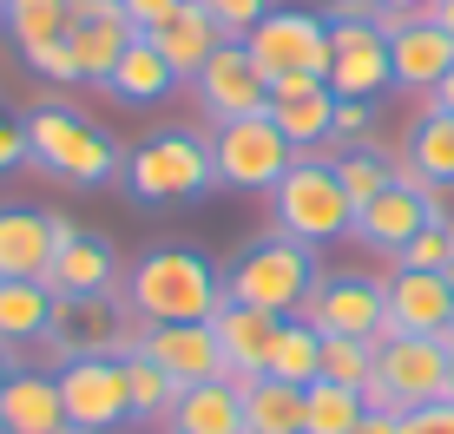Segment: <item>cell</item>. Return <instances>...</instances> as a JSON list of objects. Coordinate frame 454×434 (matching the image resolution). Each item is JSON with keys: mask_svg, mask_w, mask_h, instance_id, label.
I'll return each mask as SVG.
<instances>
[{"mask_svg": "<svg viewBox=\"0 0 454 434\" xmlns=\"http://www.w3.org/2000/svg\"><path fill=\"white\" fill-rule=\"evenodd\" d=\"M132 322H211L224 309V270L198 251H145L125 270Z\"/></svg>", "mask_w": 454, "mask_h": 434, "instance_id": "1", "label": "cell"}, {"mask_svg": "<svg viewBox=\"0 0 454 434\" xmlns=\"http://www.w3.org/2000/svg\"><path fill=\"white\" fill-rule=\"evenodd\" d=\"M27 165H40L46 178L73 184V191H99V184H113L125 172L119 145L92 126L86 112H73V105H34L27 112Z\"/></svg>", "mask_w": 454, "mask_h": 434, "instance_id": "2", "label": "cell"}, {"mask_svg": "<svg viewBox=\"0 0 454 434\" xmlns=\"http://www.w3.org/2000/svg\"><path fill=\"white\" fill-rule=\"evenodd\" d=\"M349 224H356V205H349V191H342L336 165L323 159V151H296V165L270 191V230L290 237V244L323 251L330 237H349Z\"/></svg>", "mask_w": 454, "mask_h": 434, "instance_id": "3", "label": "cell"}, {"mask_svg": "<svg viewBox=\"0 0 454 434\" xmlns=\"http://www.w3.org/2000/svg\"><path fill=\"white\" fill-rule=\"evenodd\" d=\"M428 401H448V343L442 336H395L382 322V336H375V376L363 389V408L409 415V408H428Z\"/></svg>", "mask_w": 454, "mask_h": 434, "instance_id": "4", "label": "cell"}, {"mask_svg": "<svg viewBox=\"0 0 454 434\" xmlns=\"http://www.w3.org/2000/svg\"><path fill=\"white\" fill-rule=\"evenodd\" d=\"M317 251L290 237H257L250 251L224 270V303H250V309H270V316H296L317 290Z\"/></svg>", "mask_w": 454, "mask_h": 434, "instance_id": "5", "label": "cell"}, {"mask_svg": "<svg viewBox=\"0 0 454 434\" xmlns=\"http://www.w3.org/2000/svg\"><path fill=\"white\" fill-rule=\"evenodd\" d=\"M125 184H132V198H145V205H184V198L211 191L217 184V165H211V138L198 132H159L145 138V145L125 151Z\"/></svg>", "mask_w": 454, "mask_h": 434, "instance_id": "6", "label": "cell"}, {"mask_svg": "<svg viewBox=\"0 0 454 434\" xmlns=\"http://www.w3.org/2000/svg\"><path fill=\"white\" fill-rule=\"evenodd\" d=\"M211 165L217 184H231V191H277V178L296 165V145L270 126V105H263V112L224 119L211 132Z\"/></svg>", "mask_w": 454, "mask_h": 434, "instance_id": "7", "label": "cell"}, {"mask_svg": "<svg viewBox=\"0 0 454 434\" xmlns=\"http://www.w3.org/2000/svg\"><path fill=\"white\" fill-rule=\"evenodd\" d=\"M250 59H257L270 80L284 73H309V80L330 86V20L323 13H303V7H270L257 27H250Z\"/></svg>", "mask_w": 454, "mask_h": 434, "instance_id": "8", "label": "cell"}, {"mask_svg": "<svg viewBox=\"0 0 454 434\" xmlns=\"http://www.w3.org/2000/svg\"><path fill=\"white\" fill-rule=\"evenodd\" d=\"M53 382H59L73 434H113L119 422H132V395H125L119 355H73V362L53 368Z\"/></svg>", "mask_w": 454, "mask_h": 434, "instance_id": "9", "label": "cell"}, {"mask_svg": "<svg viewBox=\"0 0 454 434\" xmlns=\"http://www.w3.org/2000/svg\"><path fill=\"white\" fill-rule=\"evenodd\" d=\"M138 336L132 309H125L113 290H99V297H53V322H46V343L59 355H125Z\"/></svg>", "mask_w": 454, "mask_h": 434, "instance_id": "10", "label": "cell"}, {"mask_svg": "<svg viewBox=\"0 0 454 434\" xmlns=\"http://www.w3.org/2000/svg\"><path fill=\"white\" fill-rule=\"evenodd\" d=\"M192 99H198V112H205L211 126H224V119H244V112H263V105H270V73L250 59L244 40H224L205 66L192 73Z\"/></svg>", "mask_w": 454, "mask_h": 434, "instance_id": "11", "label": "cell"}, {"mask_svg": "<svg viewBox=\"0 0 454 434\" xmlns=\"http://www.w3.org/2000/svg\"><path fill=\"white\" fill-rule=\"evenodd\" d=\"M296 316L317 336H363V343H375L382 336V276L330 270V276H317V290H309V303Z\"/></svg>", "mask_w": 454, "mask_h": 434, "instance_id": "12", "label": "cell"}, {"mask_svg": "<svg viewBox=\"0 0 454 434\" xmlns=\"http://www.w3.org/2000/svg\"><path fill=\"white\" fill-rule=\"evenodd\" d=\"M395 86L388 34L375 20H330V92L336 99H382Z\"/></svg>", "mask_w": 454, "mask_h": 434, "instance_id": "13", "label": "cell"}, {"mask_svg": "<svg viewBox=\"0 0 454 434\" xmlns=\"http://www.w3.org/2000/svg\"><path fill=\"white\" fill-rule=\"evenodd\" d=\"M132 349L152 355V362H159L178 389H198V382H217V376H224V349H217L211 322H138ZM132 349H125V355H132Z\"/></svg>", "mask_w": 454, "mask_h": 434, "instance_id": "14", "label": "cell"}, {"mask_svg": "<svg viewBox=\"0 0 454 434\" xmlns=\"http://www.w3.org/2000/svg\"><path fill=\"white\" fill-rule=\"evenodd\" d=\"M382 322L395 336H442L454 322L448 270H388L382 276Z\"/></svg>", "mask_w": 454, "mask_h": 434, "instance_id": "15", "label": "cell"}, {"mask_svg": "<svg viewBox=\"0 0 454 434\" xmlns=\"http://www.w3.org/2000/svg\"><path fill=\"white\" fill-rule=\"evenodd\" d=\"M284 322L290 316H270V309H250V303H224L217 309L211 336H217V349H224V376L231 382L270 376V349H277V336H284Z\"/></svg>", "mask_w": 454, "mask_h": 434, "instance_id": "16", "label": "cell"}, {"mask_svg": "<svg viewBox=\"0 0 454 434\" xmlns=\"http://www.w3.org/2000/svg\"><path fill=\"white\" fill-rule=\"evenodd\" d=\"M388 66H395V86L434 92L454 73V34L434 20V13H415V20L388 27Z\"/></svg>", "mask_w": 454, "mask_h": 434, "instance_id": "17", "label": "cell"}, {"mask_svg": "<svg viewBox=\"0 0 454 434\" xmlns=\"http://www.w3.org/2000/svg\"><path fill=\"white\" fill-rule=\"evenodd\" d=\"M428 224V205H421V191L415 184H388L375 205H363L356 211V224H349V237L363 244V251H375V257H388L395 263L402 251H409V237Z\"/></svg>", "mask_w": 454, "mask_h": 434, "instance_id": "18", "label": "cell"}, {"mask_svg": "<svg viewBox=\"0 0 454 434\" xmlns=\"http://www.w3.org/2000/svg\"><path fill=\"white\" fill-rule=\"evenodd\" d=\"M0 434H73L59 382L46 368H13L0 382Z\"/></svg>", "mask_w": 454, "mask_h": 434, "instance_id": "19", "label": "cell"}, {"mask_svg": "<svg viewBox=\"0 0 454 434\" xmlns=\"http://www.w3.org/2000/svg\"><path fill=\"white\" fill-rule=\"evenodd\" d=\"M53 263V224L34 205H0V276L7 283H34Z\"/></svg>", "mask_w": 454, "mask_h": 434, "instance_id": "20", "label": "cell"}, {"mask_svg": "<svg viewBox=\"0 0 454 434\" xmlns=\"http://www.w3.org/2000/svg\"><path fill=\"white\" fill-rule=\"evenodd\" d=\"M165 434H244V389L231 376L178 389V401L165 415Z\"/></svg>", "mask_w": 454, "mask_h": 434, "instance_id": "21", "label": "cell"}, {"mask_svg": "<svg viewBox=\"0 0 454 434\" xmlns=\"http://www.w3.org/2000/svg\"><path fill=\"white\" fill-rule=\"evenodd\" d=\"M53 297H99V290H113L125 283L119 276V257H113V244H99V237H73V244H59L53 263H46V276H40Z\"/></svg>", "mask_w": 454, "mask_h": 434, "instance_id": "22", "label": "cell"}, {"mask_svg": "<svg viewBox=\"0 0 454 434\" xmlns=\"http://www.w3.org/2000/svg\"><path fill=\"white\" fill-rule=\"evenodd\" d=\"M106 92H113L119 105H159L178 92V73L165 66V53L152 46V34H132V46L119 53V66L106 73Z\"/></svg>", "mask_w": 454, "mask_h": 434, "instance_id": "23", "label": "cell"}, {"mask_svg": "<svg viewBox=\"0 0 454 434\" xmlns=\"http://www.w3.org/2000/svg\"><path fill=\"white\" fill-rule=\"evenodd\" d=\"M152 46L165 53V66L178 73V80H192V73L217 53V46H224V27H217L211 13L198 7V0H184V7L171 13L165 27H152Z\"/></svg>", "mask_w": 454, "mask_h": 434, "instance_id": "24", "label": "cell"}, {"mask_svg": "<svg viewBox=\"0 0 454 434\" xmlns=\"http://www.w3.org/2000/svg\"><path fill=\"white\" fill-rule=\"evenodd\" d=\"M270 126L284 132L296 151H323L330 145V126H336V92L309 86V92H290V99H270Z\"/></svg>", "mask_w": 454, "mask_h": 434, "instance_id": "25", "label": "cell"}, {"mask_svg": "<svg viewBox=\"0 0 454 434\" xmlns=\"http://www.w3.org/2000/svg\"><path fill=\"white\" fill-rule=\"evenodd\" d=\"M46 322H53V290L40 283H7L0 276V349H27L46 343Z\"/></svg>", "mask_w": 454, "mask_h": 434, "instance_id": "26", "label": "cell"}, {"mask_svg": "<svg viewBox=\"0 0 454 434\" xmlns=\"http://www.w3.org/2000/svg\"><path fill=\"white\" fill-rule=\"evenodd\" d=\"M244 389V434H303V389L277 376L238 382Z\"/></svg>", "mask_w": 454, "mask_h": 434, "instance_id": "27", "label": "cell"}, {"mask_svg": "<svg viewBox=\"0 0 454 434\" xmlns=\"http://www.w3.org/2000/svg\"><path fill=\"white\" fill-rule=\"evenodd\" d=\"M402 159L415 165V191L421 184H454V112H421L409 145H402Z\"/></svg>", "mask_w": 454, "mask_h": 434, "instance_id": "28", "label": "cell"}, {"mask_svg": "<svg viewBox=\"0 0 454 434\" xmlns=\"http://www.w3.org/2000/svg\"><path fill=\"white\" fill-rule=\"evenodd\" d=\"M67 46H73V59H80V80H99L106 86V73H113L119 53L132 46V27H125V13H113V20H73L67 27Z\"/></svg>", "mask_w": 454, "mask_h": 434, "instance_id": "29", "label": "cell"}, {"mask_svg": "<svg viewBox=\"0 0 454 434\" xmlns=\"http://www.w3.org/2000/svg\"><path fill=\"white\" fill-rule=\"evenodd\" d=\"M270 376L277 382H296V389H309V382L323 376V336L309 329L303 316L284 322V336H277V349H270Z\"/></svg>", "mask_w": 454, "mask_h": 434, "instance_id": "30", "label": "cell"}, {"mask_svg": "<svg viewBox=\"0 0 454 434\" xmlns=\"http://www.w3.org/2000/svg\"><path fill=\"white\" fill-rule=\"evenodd\" d=\"M125 362V395H132V422H165L171 415V401H178V382L165 376L159 362H152V355H119Z\"/></svg>", "mask_w": 454, "mask_h": 434, "instance_id": "31", "label": "cell"}, {"mask_svg": "<svg viewBox=\"0 0 454 434\" xmlns=\"http://www.w3.org/2000/svg\"><path fill=\"white\" fill-rule=\"evenodd\" d=\"M0 27H7V40L20 46V53H34V46H46V40L67 34L73 13H67V0H13Z\"/></svg>", "mask_w": 454, "mask_h": 434, "instance_id": "32", "label": "cell"}, {"mask_svg": "<svg viewBox=\"0 0 454 434\" xmlns=\"http://www.w3.org/2000/svg\"><path fill=\"white\" fill-rule=\"evenodd\" d=\"M363 422V395L336 389V382H309L303 389V434H349Z\"/></svg>", "mask_w": 454, "mask_h": 434, "instance_id": "33", "label": "cell"}, {"mask_svg": "<svg viewBox=\"0 0 454 434\" xmlns=\"http://www.w3.org/2000/svg\"><path fill=\"white\" fill-rule=\"evenodd\" d=\"M330 165H336V178H342V191H349V205H356V211L375 205V198L395 184V165H388L375 145H363V151H336Z\"/></svg>", "mask_w": 454, "mask_h": 434, "instance_id": "34", "label": "cell"}, {"mask_svg": "<svg viewBox=\"0 0 454 434\" xmlns=\"http://www.w3.org/2000/svg\"><path fill=\"white\" fill-rule=\"evenodd\" d=\"M369 376H375V343H363V336H323V376L317 382H336V389L363 395Z\"/></svg>", "mask_w": 454, "mask_h": 434, "instance_id": "35", "label": "cell"}, {"mask_svg": "<svg viewBox=\"0 0 454 434\" xmlns=\"http://www.w3.org/2000/svg\"><path fill=\"white\" fill-rule=\"evenodd\" d=\"M369 126H375V105H369V99H336L330 159H336V151H363V145H375V138H369Z\"/></svg>", "mask_w": 454, "mask_h": 434, "instance_id": "36", "label": "cell"}, {"mask_svg": "<svg viewBox=\"0 0 454 434\" xmlns=\"http://www.w3.org/2000/svg\"><path fill=\"white\" fill-rule=\"evenodd\" d=\"M454 263V244H448V224H421L409 237V251L395 257V270H448Z\"/></svg>", "mask_w": 454, "mask_h": 434, "instance_id": "37", "label": "cell"}, {"mask_svg": "<svg viewBox=\"0 0 454 434\" xmlns=\"http://www.w3.org/2000/svg\"><path fill=\"white\" fill-rule=\"evenodd\" d=\"M198 7H205L217 27H224V40H250V27H257L263 13L277 7V0H198Z\"/></svg>", "mask_w": 454, "mask_h": 434, "instance_id": "38", "label": "cell"}, {"mask_svg": "<svg viewBox=\"0 0 454 434\" xmlns=\"http://www.w3.org/2000/svg\"><path fill=\"white\" fill-rule=\"evenodd\" d=\"M20 59L40 73V80H53V86H86V80H80V59H73V46H67V34L46 40V46H34V53H20Z\"/></svg>", "mask_w": 454, "mask_h": 434, "instance_id": "39", "label": "cell"}, {"mask_svg": "<svg viewBox=\"0 0 454 434\" xmlns=\"http://www.w3.org/2000/svg\"><path fill=\"white\" fill-rule=\"evenodd\" d=\"M119 7H125V27H132V34H152V27H165L184 0H119Z\"/></svg>", "mask_w": 454, "mask_h": 434, "instance_id": "40", "label": "cell"}, {"mask_svg": "<svg viewBox=\"0 0 454 434\" xmlns=\"http://www.w3.org/2000/svg\"><path fill=\"white\" fill-rule=\"evenodd\" d=\"M402 434H454V401H428V408L402 415Z\"/></svg>", "mask_w": 454, "mask_h": 434, "instance_id": "41", "label": "cell"}, {"mask_svg": "<svg viewBox=\"0 0 454 434\" xmlns=\"http://www.w3.org/2000/svg\"><path fill=\"white\" fill-rule=\"evenodd\" d=\"M13 165H27V119L0 105V172H13Z\"/></svg>", "mask_w": 454, "mask_h": 434, "instance_id": "42", "label": "cell"}, {"mask_svg": "<svg viewBox=\"0 0 454 434\" xmlns=\"http://www.w3.org/2000/svg\"><path fill=\"white\" fill-rule=\"evenodd\" d=\"M349 434H402V415H382V408H363V422Z\"/></svg>", "mask_w": 454, "mask_h": 434, "instance_id": "43", "label": "cell"}, {"mask_svg": "<svg viewBox=\"0 0 454 434\" xmlns=\"http://www.w3.org/2000/svg\"><path fill=\"white\" fill-rule=\"evenodd\" d=\"M323 20H375V0H330Z\"/></svg>", "mask_w": 454, "mask_h": 434, "instance_id": "44", "label": "cell"}, {"mask_svg": "<svg viewBox=\"0 0 454 434\" xmlns=\"http://www.w3.org/2000/svg\"><path fill=\"white\" fill-rule=\"evenodd\" d=\"M375 13H395V20H415V13H434V0H375Z\"/></svg>", "mask_w": 454, "mask_h": 434, "instance_id": "45", "label": "cell"}, {"mask_svg": "<svg viewBox=\"0 0 454 434\" xmlns=\"http://www.w3.org/2000/svg\"><path fill=\"white\" fill-rule=\"evenodd\" d=\"M323 80H309V73H284V80H270V99H290V92H309Z\"/></svg>", "mask_w": 454, "mask_h": 434, "instance_id": "46", "label": "cell"}, {"mask_svg": "<svg viewBox=\"0 0 454 434\" xmlns=\"http://www.w3.org/2000/svg\"><path fill=\"white\" fill-rule=\"evenodd\" d=\"M428 105H434V112H454V73H448V80L428 92Z\"/></svg>", "mask_w": 454, "mask_h": 434, "instance_id": "47", "label": "cell"}, {"mask_svg": "<svg viewBox=\"0 0 454 434\" xmlns=\"http://www.w3.org/2000/svg\"><path fill=\"white\" fill-rule=\"evenodd\" d=\"M434 20H442L448 34H454V0H434Z\"/></svg>", "mask_w": 454, "mask_h": 434, "instance_id": "48", "label": "cell"}, {"mask_svg": "<svg viewBox=\"0 0 454 434\" xmlns=\"http://www.w3.org/2000/svg\"><path fill=\"white\" fill-rule=\"evenodd\" d=\"M13 368H20V362H13V349H0V382H7Z\"/></svg>", "mask_w": 454, "mask_h": 434, "instance_id": "49", "label": "cell"}, {"mask_svg": "<svg viewBox=\"0 0 454 434\" xmlns=\"http://www.w3.org/2000/svg\"><path fill=\"white\" fill-rule=\"evenodd\" d=\"M448 401H454V349H448Z\"/></svg>", "mask_w": 454, "mask_h": 434, "instance_id": "50", "label": "cell"}, {"mask_svg": "<svg viewBox=\"0 0 454 434\" xmlns=\"http://www.w3.org/2000/svg\"><path fill=\"white\" fill-rule=\"evenodd\" d=\"M448 297H454V263H448Z\"/></svg>", "mask_w": 454, "mask_h": 434, "instance_id": "51", "label": "cell"}, {"mask_svg": "<svg viewBox=\"0 0 454 434\" xmlns=\"http://www.w3.org/2000/svg\"><path fill=\"white\" fill-rule=\"evenodd\" d=\"M7 7H13V0H0V20H7Z\"/></svg>", "mask_w": 454, "mask_h": 434, "instance_id": "52", "label": "cell"}]
</instances>
